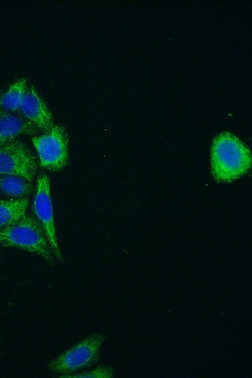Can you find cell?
Masks as SVG:
<instances>
[{
	"label": "cell",
	"instance_id": "obj_6",
	"mask_svg": "<svg viewBox=\"0 0 252 378\" xmlns=\"http://www.w3.org/2000/svg\"><path fill=\"white\" fill-rule=\"evenodd\" d=\"M37 168L35 155L22 141L15 139L0 149V174L21 176L31 181Z\"/></svg>",
	"mask_w": 252,
	"mask_h": 378
},
{
	"label": "cell",
	"instance_id": "obj_8",
	"mask_svg": "<svg viewBox=\"0 0 252 378\" xmlns=\"http://www.w3.org/2000/svg\"><path fill=\"white\" fill-rule=\"evenodd\" d=\"M39 130L23 117L0 110V149L14 140L20 135H33Z\"/></svg>",
	"mask_w": 252,
	"mask_h": 378
},
{
	"label": "cell",
	"instance_id": "obj_13",
	"mask_svg": "<svg viewBox=\"0 0 252 378\" xmlns=\"http://www.w3.org/2000/svg\"><path fill=\"white\" fill-rule=\"evenodd\" d=\"M1 95V94L0 93V98Z\"/></svg>",
	"mask_w": 252,
	"mask_h": 378
},
{
	"label": "cell",
	"instance_id": "obj_10",
	"mask_svg": "<svg viewBox=\"0 0 252 378\" xmlns=\"http://www.w3.org/2000/svg\"><path fill=\"white\" fill-rule=\"evenodd\" d=\"M30 181L21 176L0 175V189L7 196L13 199L25 198L33 190Z\"/></svg>",
	"mask_w": 252,
	"mask_h": 378
},
{
	"label": "cell",
	"instance_id": "obj_3",
	"mask_svg": "<svg viewBox=\"0 0 252 378\" xmlns=\"http://www.w3.org/2000/svg\"><path fill=\"white\" fill-rule=\"evenodd\" d=\"M106 339L101 332L92 334L52 360L49 368L61 376L70 375L94 365Z\"/></svg>",
	"mask_w": 252,
	"mask_h": 378
},
{
	"label": "cell",
	"instance_id": "obj_4",
	"mask_svg": "<svg viewBox=\"0 0 252 378\" xmlns=\"http://www.w3.org/2000/svg\"><path fill=\"white\" fill-rule=\"evenodd\" d=\"M32 141L38 153L41 167L57 172L67 165L69 158L68 136L63 126H54L49 132L32 137Z\"/></svg>",
	"mask_w": 252,
	"mask_h": 378
},
{
	"label": "cell",
	"instance_id": "obj_5",
	"mask_svg": "<svg viewBox=\"0 0 252 378\" xmlns=\"http://www.w3.org/2000/svg\"><path fill=\"white\" fill-rule=\"evenodd\" d=\"M32 207L35 218L45 232L55 259L60 263L63 262L55 229L50 180L46 174H40L37 177Z\"/></svg>",
	"mask_w": 252,
	"mask_h": 378
},
{
	"label": "cell",
	"instance_id": "obj_2",
	"mask_svg": "<svg viewBox=\"0 0 252 378\" xmlns=\"http://www.w3.org/2000/svg\"><path fill=\"white\" fill-rule=\"evenodd\" d=\"M0 247L21 249L41 256L51 265L55 264L56 259L45 232L31 215L25 214L0 230Z\"/></svg>",
	"mask_w": 252,
	"mask_h": 378
},
{
	"label": "cell",
	"instance_id": "obj_11",
	"mask_svg": "<svg viewBox=\"0 0 252 378\" xmlns=\"http://www.w3.org/2000/svg\"><path fill=\"white\" fill-rule=\"evenodd\" d=\"M27 79H19L11 84L0 98V106L11 111L18 110L22 103L28 88Z\"/></svg>",
	"mask_w": 252,
	"mask_h": 378
},
{
	"label": "cell",
	"instance_id": "obj_7",
	"mask_svg": "<svg viewBox=\"0 0 252 378\" xmlns=\"http://www.w3.org/2000/svg\"><path fill=\"white\" fill-rule=\"evenodd\" d=\"M22 117L33 123L39 130L49 132L54 126L52 113L35 88L28 87L18 110Z\"/></svg>",
	"mask_w": 252,
	"mask_h": 378
},
{
	"label": "cell",
	"instance_id": "obj_12",
	"mask_svg": "<svg viewBox=\"0 0 252 378\" xmlns=\"http://www.w3.org/2000/svg\"><path fill=\"white\" fill-rule=\"evenodd\" d=\"M114 371L111 366L101 365L90 371H85L80 373L74 374L70 375L60 376L59 377L63 378H111L114 377Z\"/></svg>",
	"mask_w": 252,
	"mask_h": 378
},
{
	"label": "cell",
	"instance_id": "obj_1",
	"mask_svg": "<svg viewBox=\"0 0 252 378\" xmlns=\"http://www.w3.org/2000/svg\"><path fill=\"white\" fill-rule=\"evenodd\" d=\"M211 172L216 180L231 182L251 168L249 149L237 137L225 131L214 139L211 150Z\"/></svg>",
	"mask_w": 252,
	"mask_h": 378
},
{
	"label": "cell",
	"instance_id": "obj_9",
	"mask_svg": "<svg viewBox=\"0 0 252 378\" xmlns=\"http://www.w3.org/2000/svg\"><path fill=\"white\" fill-rule=\"evenodd\" d=\"M29 203L27 198L0 201V230L11 225L25 214Z\"/></svg>",
	"mask_w": 252,
	"mask_h": 378
}]
</instances>
